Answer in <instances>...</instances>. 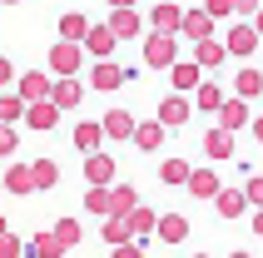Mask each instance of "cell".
<instances>
[{
	"label": "cell",
	"instance_id": "1",
	"mask_svg": "<svg viewBox=\"0 0 263 258\" xmlns=\"http://www.w3.org/2000/svg\"><path fill=\"white\" fill-rule=\"evenodd\" d=\"M144 65L149 70H169V65H174V35H159V30H154L144 40Z\"/></svg>",
	"mask_w": 263,
	"mask_h": 258
},
{
	"label": "cell",
	"instance_id": "2",
	"mask_svg": "<svg viewBox=\"0 0 263 258\" xmlns=\"http://www.w3.org/2000/svg\"><path fill=\"white\" fill-rule=\"evenodd\" d=\"M80 60H85L80 40H60L55 50H50V70H55V75H74V70H80Z\"/></svg>",
	"mask_w": 263,
	"mask_h": 258
},
{
	"label": "cell",
	"instance_id": "3",
	"mask_svg": "<svg viewBox=\"0 0 263 258\" xmlns=\"http://www.w3.org/2000/svg\"><path fill=\"white\" fill-rule=\"evenodd\" d=\"M50 100H55V109H74V104L85 100V85L70 80V75H60L55 85H50Z\"/></svg>",
	"mask_w": 263,
	"mask_h": 258
},
{
	"label": "cell",
	"instance_id": "4",
	"mask_svg": "<svg viewBox=\"0 0 263 258\" xmlns=\"http://www.w3.org/2000/svg\"><path fill=\"white\" fill-rule=\"evenodd\" d=\"M25 119H30V129H55L60 124V109H55V100L45 95V100H30L25 104Z\"/></svg>",
	"mask_w": 263,
	"mask_h": 258
},
{
	"label": "cell",
	"instance_id": "5",
	"mask_svg": "<svg viewBox=\"0 0 263 258\" xmlns=\"http://www.w3.org/2000/svg\"><path fill=\"white\" fill-rule=\"evenodd\" d=\"M223 50H229V55H253V50H258V30L253 25H234L229 40H223Z\"/></svg>",
	"mask_w": 263,
	"mask_h": 258
},
{
	"label": "cell",
	"instance_id": "6",
	"mask_svg": "<svg viewBox=\"0 0 263 258\" xmlns=\"http://www.w3.org/2000/svg\"><path fill=\"white\" fill-rule=\"evenodd\" d=\"M134 144H139V149H144V154H154V149H159L164 139H169V129L159 124V119H149V124H134V134H129Z\"/></svg>",
	"mask_w": 263,
	"mask_h": 258
},
{
	"label": "cell",
	"instance_id": "7",
	"mask_svg": "<svg viewBox=\"0 0 263 258\" xmlns=\"http://www.w3.org/2000/svg\"><path fill=\"white\" fill-rule=\"evenodd\" d=\"M243 124H249V104L238 100V95H234V100H223V104H219V129L234 134V129H243Z\"/></svg>",
	"mask_w": 263,
	"mask_h": 258
},
{
	"label": "cell",
	"instance_id": "8",
	"mask_svg": "<svg viewBox=\"0 0 263 258\" xmlns=\"http://www.w3.org/2000/svg\"><path fill=\"white\" fill-rule=\"evenodd\" d=\"M115 174H119V169H115V159H109V154H100V149L85 159V179H89V184H109Z\"/></svg>",
	"mask_w": 263,
	"mask_h": 258
},
{
	"label": "cell",
	"instance_id": "9",
	"mask_svg": "<svg viewBox=\"0 0 263 258\" xmlns=\"http://www.w3.org/2000/svg\"><path fill=\"white\" fill-rule=\"evenodd\" d=\"M184 184H189L194 199H214V194H219V174H214V169H189Z\"/></svg>",
	"mask_w": 263,
	"mask_h": 258
},
{
	"label": "cell",
	"instance_id": "10",
	"mask_svg": "<svg viewBox=\"0 0 263 258\" xmlns=\"http://www.w3.org/2000/svg\"><path fill=\"white\" fill-rule=\"evenodd\" d=\"M100 129H104V139H129V134H134V115H129V109H109Z\"/></svg>",
	"mask_w": 263,
	"mask_h": 258
},
{
	"label": "cell",
	"instance_id": "11",
	"mask_svg": "<svg viewBox=\"0 0 263 258\" xmlns=\"http://www.w3.org/2000/svg\"><path fill=\"white\" fill-rule=\"evenodd\" d=\"M184 119H189V100H184V95H169V100L159 104V124L164 129H179Z\"/></svg>",
	"mask_w": 263,
	"mask_h": 258
},
{
	"label": "cell",
	"instance_id": "12",
	"mask_svg": "<svg viewBox=\"0 0 263 258\" xmlns=\"http://www.w3.org/2000/svg\"><path fill=\"white\" fill-rule=\"evenodd\" d=\"M149 20H154V30H159V35H174V30L184 25V10L164 0V5H154V15H149Z\"/></svg>",
	"mask_w": 263,
	"mask_h": 258
},
{
	"label": "cell",
	"instance_id": "13",
	"mask_svg": "<svg viewBox=\"0 0 263 258\" xmlns=\"http://www.w3.org/2000/svg\"><path fill=\"white\" fill-rule=\"evenodd\" d=\"M109 30H115V40H129V35H139V15H134L129 5H115V15H109Z\"/></svg>",
	"mask_w": 263,
	"mask_h": 258
},
{
	"label": "cell",
	"instance_id": "14",
	"mask_svg": "<svg viewBox=\"0 0 263 258\" xmlns=\"http://www.w3.org/2000/svg\"><path fill=\"white\" fill-rule=\"evenodd\" d=\"M179 30H184L189 40H209V35H214V15H209V10H189Z\"/></svg>",
	"mask_w": 263,
	"mask_h": 258
},
{
	"label": "cell",
	"instance_id": "15",
	"mask_svg": "<svg viewBox=\"0 0 263 258\" xmlns=\"http://www.w3.org/2000/svg\"><path fill=\"white\" fill-rule=\"evenodd\" d=\"M154 229H159V238H164V244H184V238H189V218H179V214H164L159 224H154Z\"/></svg>",
	"mask_w": 263,
	"mask_h": 258
},
{
	"label": "cell",
	"instance_id": "16",
	"mask_svg": "<svg viewBox=\"0 0 263 258\" xmlns=\"http://www.w3.org/2000/svg\"><path fill=\"white\" fill-rule=\"evenodd\" d=\"M85 50L104 60L109 50H115V30H109V25H95V30H85Z\"/></svg>",
	"mask_w": 263,
	"mask_h": 258
},
{
	"label": "cell",
	"instance_id": "17",
	"mask_svg": "<svg viewBox=\"0 0 263 258\" xmlns=\"http://www.w3.org/2000/svg\"><path fill=\"white\" fill-rule=\"evenodd\" d=\"M89 85H95V89H119V85H124V70H119V65H109V60H100V65H95V75H89Z\"/></svg>",
	"mask_w": 263,
	"mask_h": 258
},
{
	"label": "cell",
	"instance_id": "18",
	"mask_svg": "<svg viewBox=\"0 0 263 258\" xmlns=\"http://www.w3.org/2000/svg\"><path fill=\"white\" fill-rule=\"evenodd\" d=\"M243 194H238V189H219V194H214V209H219V218H238L243 214Z\"/></svg>",
	"mask_w": 263,
	"mask_h": 258
},
{
	"label": "cell",
	"instance_id": "19",
	"mask_svg": "<svg viewBox=\"0 0 263 258\" xmlns=\"http://www.w3.org/2000/svg\"><path fill=\"white\" fill-rule=\"evenodd\" d=\"M0 179H5V189H10V194H30V189H35V174H30V164H15V169H5Z\"/></svg>",
	"mask_w": 263,
	"mask_h": 258
},
{
	"label": "cell",
	"instance_id": "20",
	"mask_svg": "<svg viewBox=\"0 0 263 258\" xmlns=\"http://www.w3.org/2000/svg\"><path fill=\"white\" fill-rule=\"evenodd\" d=\"M169 80H174L179 95H184V89H199V65H189V60H184V65H169Z\"/></svg>",
	"mask_w": 263,
	"mask_h": 258
},
{
	"label": "cell",
	"instance_id": "21",
	"mask_svg": "<svg viewBox=\"0 0 263 258\" xmlns=\"http://www.w3.org/2000/svg\"><path fill=\"white\" fill-rule=\"evenodd\" d=\"M25 253H30V258H60V253H65V244H60L55 233H40V238H30Z\"/></svg>",
	"mask_w": 263,
	"mask_h": 258
},
{
	"label": "cell",
	"instance_id": "22",
	"mask_svg": "<svg viewBox=\"0 0 263 258\" xmlns=\"http://www.w3.org/2000/svg\"><path fill=\"white\" fill-rule=\"evenodd\" d=\"M85 30H89V20H85L80 10L60 15V40H85Z\"/></svg>",
	"mask_w": 263,
	"mask_h": 258
},
{
	"label": "cell",
	"instance_id": "23",
	"mask_svg": "<svg viewBox=\"0 0 263 258\" xmlns=\"http://www.w3.org/2000/svg\"><path fill=\"white\" fill-rule=\"evenodd\" d=\"M45 95H50V80H45V75H20V100H45Z\"/></svg>",
	"mask_w": 263,
	"mask_h": 258
},
{
	"label": "cell",
	"instance_id": "24",
	"mask_svg": "<svg viewBox=\"0 0 263 258\" xmlns=\"http://www.w3.org/2000/svg\"><path fill=\"white\" fill-rule=\"evenodd\" d=\"M223 55H229L223 45H214V40H199V55H194V65H199V70H214V65H223Z\"/></svg>",
	"mask_w": 263,
	"mask_h": 258
},
{
	"label": "cell",
	"instance_id": "25",
	"mask_svg": "<svg viewBox=\"0 0 263 258\" xmlns=\"http://www.w3.org/2000/svg\"><path fill=\"white\" fill-rule=\"evenodd\" d=\"M30 174H35V189H55V184H60L55 159H35V164H30Z\"/></svg>",
	"mask_w": 263,
	"mask_h": 258
},
{
	"label": "cell",
	"instance_id": "26",
	"mask_svg": "<svg viewBox=\"0 0 263 258\" xmlns=\"http://www.w3.org/2000/svg\"><path fill=\"white\" fill-rule=\"evenodd\" d=\"M124 218H129V233H139V238H144V233L154 229V224H159V214H154V209H139V204H134V209H129Z\"/></svg>",
	"mask_w": 263,
	"mask_h": 258
},
{
	"label": "cell",
	"instance_id": "27",
	"mask_svg": "<svg viewBox=\"0 0 263 258\" xmlns=\"http://www.w3.org/2000/svg\"><path fill=\"white\" fill-rule=\"evenodd\" d=\"M234 89H238V100H253V95H263V75L258 70H238Z\"/></svg>",
	"mask_w": 263,
	"mask_h": 258
},
{
	"label": "cell",
	"instance_id": "28",
	"mask_svg": "<svg viewBox=\"0 0 263 258\" xmlns=\"http://www.w3.org/2000/svg\"><path fill=\"white\" fill-rule=\"evenodd\" d=\"M104 238H109V244H129V218L124 214H104Z\"/></svg>",
	"mask_w": 263,
	"mask_h": 258
},
{
	"label": "cell",
	"instance_id": "29",
	"mask_svg": "<svg viewBox=\"0 0 263 258\" xmlns=\"http://www.w3.org/2000/svg\"><path fill=\"white\" fill-rule=\"evenodd\" d=\"M100 139H104L100 124H80V129H74V149H85V154H95V149H100Z\"/></svg>",
	"mask_w": 263,
	"mask_h": 258
},
{
	"label": "cell",
	"instance_id": "30",
	"mask_svg": "<svg viewBox=\"0 0 263 258\" xmlns=\"http://www.w3.org/2000/svg\"><path fill=\"white\" fill-rule=\"evenodd\" d=\"M204 149H209V159H229L234 154V139H229V129H214L204 139Z\"/></svg>",
	"mask_w": 263,
	"mask_h": 258
},
{
	"label": "cell",
	"instance_id": "31",
	"mask_svg": "<svg viewBox=\"0 0 263 258\" xmlns=\"http://www.w3.org/2000/svg\"><path fill=\"white\" fill-rule=\"evenodd\" d=\"M134 204H139V199H134V189H129V184H119L115 194H109V214H129Z\"/></svg>",
	"mask_w": 263,
	"mask_h": 258
},
{
	"label": "cell",
	"instance_id": "32",
	"mask_svg": "<svg viewBox=\"0 0 263 258\" xmlns=\"http://www.w3.org/2000/svg\"><path fill=\"white\" fill-rule=\"evenodd\" d=\"M159 179H164V184H184V179H189V164H184V159H164Z\"/></svg>",
	"mask_w": 263,
	"mask_h": 258
},
{
	"label": "cell",
	"instance_id": "33",
	"mask_svg": "<svg viewBox=\"0 0 263 258\" xmlns=\"http://www.w3.org/2000/svg\"><path fill=\"white\" fill-rule=\"evenodd\" d=\"M194 95H199V100H194L199 109H219V104H223V89H219V85H199Z\"/></svg>",
	"mask_w": 263,
	"mask_h": 258
},
{
	"label": "cell",
	"instance_id": "34",
	"mask_svg": "<svg viewBox=\"0 0 263 258\" xmlns=\"http://www.w3.org/2000/svg\"><path fill=\"white\" fill-rule=\"evenodd\" d=\"M85 209H89V214H109V194H104V184H95L85 194Z\"/></svg>",
	"mask_w": 263,
	"mask_h": 258
},
{
	"label": "cell",
	"instance_id": "35",
	"mask_svg": "<svg viewBox=\"0 0 263 258\" xmlns=\"http://www.w3.org/2000/svg\"><path fill=\"white\" fill-rule=\"evenodd\" d=\"M55 238L65 248H74V244H80V224H74V218H60V224H55Z\"/></svg>",
	"mask_w": 263,
	"mask_h": 258
},
{
	"label": "cell",
	"instance_id": "36",
	"mask_svg": "<svg viewBox=\"0 0 263 258\" xmlns=\"http://www.w3.org/2000/svg\"><path fill=\"white\" fill-rule=\"evenodd\" d=\"M20 115H25V100H0V124H10Z\"/></svg>",
	"mask_w": 263,
	"mask_h": 258
},
{
	"label": "cell",
	"instance_id": "37",
	"mask_svg": "<svg viewBox=\"0 0 263 258\" xmlns=\"http://www.w3.org/2000/svg\"><path fill=\"white\" fill-rule=\"evenodd\" d=\"M25 248H20V238L15 233H0V258H20Z\"/></svg>",
	"mask_w": 263,
	"mask_h": 258
},
{
	"label": "cell",
	"instance_id": "38",
	"mask_svg": "<svg viewBox=\"0 0 263 258\" xmlns=\"http://www.w3.org/2000/svg\"><path fill=\"white\" fill-rule=\"evenodd\" d=\"M204 10L214 15V20H223V15H234V0H204Z\"/></svg>",
	"mask_w": 263,
	"mask_h": 258
},
{
	"label": "cell",
	"instance_id": "39",
	"mask_svg": "<svg viewBox=\"0 0 263 258\" xmlns=\"http://www.w3.org/2000/svg\"><path fill=\"white\" fill-rule=\"evenodd\" d=\"M243 199H249V204H263V174H253V179H249V189H243Z\"/></svg>",
	"mask_w": 263,
	"mask_h": 258
},
{
	"label": "cell",
	"instance_id": "40",
	"mask_svg": "<svg viewBox=\"0 0 263 258\" xmlns=\"http://www.w3.org/2000/svg\"><path fill=\"white\" fill-rule=\"evenodd\" d=\"M0 154H15V129L0 124Z\"/></svg>",
	"mask_w": 263,
	"mask_h": 258
},
{
	"label": "cell",
	"instance_id": "41",
	"mask_svg": "<svg viewBox=\"0 0 263 258\" xmlns=\"http://www.w3.org/2000/svg\"><path fill=\"white\" fill-rule=\"evenodd\" d=\"M109 258H144V253H139L134 244H115V253H109Z\"/></svg>",
	"mask_w": 263,
	"mask_h": 258
},
{
	"label": "cell",
	"instance_id": "42",
	"mask_svg": "<svg viewBox=\"0 0 263 258\" xmlns=\"http://www.w3.org/2000/svg\"><path fill=\"white\" fill-rule=\"evenodd\" d=\"M234 10H243V15H253V10H258V0H234Z\"/></svg>",
	"mask_w": 263,
	"mask_h": 258
},
{
	"label": "cell",
	"instance_id": "43",
	"mask_svg": "<svg viewBox=\"0 0 263 258\" xmlns=\"http://www.w3.org/2000/svg\"><path fill=\"white\" fill-rule=\"evenodd\" d=\"M10 75H15V70H10V60H0V85H10Z\"/></svg>",
	"mask_w": 263,
	"mask_h": 258
},
{
	"label": "cell",
	"instance_id": "44",
	"mask_svg": "<svg viewBox=\"0 0 263 258\" xmlns=\"http://www.w3.org/2000/svg\"><path fill=\"white\" fill-rule=\"evenodd\" d=\"M253 233H258V238H263V209H258V214H253Z\"/></svg>",
	"mask_w": 263,
	"mask_h": 258
},
{
	"label": "cell",
	"instance_id": "45",
	"mask_svg": "<svg viewBox=\"0 0 263 258\" xmlns=\"http://www.w3.org/2000/svg\"><path fill=\"white\" fill-rule=\"evenodd\" d=\"M253 134H258V144H263V115H258V119H253Z\"/></svg>",
	"mask_w": 263,
	"mask_h": 258
},
{
	"label": "cell",
	"instance_id": "46",
	"mask_svg": "<svg viewBox=\"0 0 263 258\" xmlns=\"http://www.w3.org/2000/svg\"><path fill=\"white\" fill-rule=\"evenodd\" d=\"M253 15H258V20H253V30H258V40H263V10H253Z\"/></svg>",
	"mask_w": 263,
	"mask_h": 258
},
{
	"label": "cell",
	"instance_id": "47",
	"mask_svg": "<svg viewBox=\"0 0 263 258\" xmlns=\"http://www.w3.org/2000/svg\"><path fill=\"white\" fill-rule=\"evenodd\" d=\"M109 5H134V0H109Z\"/></svg>",
	"mask_w": 263,
	"mask_h": 258
},
{
	"label": "cell",
	"instance_id": "48",
	"mask_svg": "<svg viewBox=\"0 0 263 258\" xmlns=\"http://www.w3.org/2000/svg\"><path fill=\"white\" fill-rule=\"evenodd\" d=\"M229 258H249V253H229Z\"/></svg>",
	"mask_w": 263,
	"mask_h": 258
},
{
	"label": "cell",
	"instance_id": "49",
	"mask_svg": "<svg viewBox=\"0 0 263 258\" xmlns=\"http://www.w3.org/2000/svg\"><path fill=\"white\" fill-rule=\"evenodd\" d=\"M0 233H5V218H0Z\"/></svg>",
	"mask_w": 263,
	"mask_h": 258
},
{
	"label": "cell",
	"instance_id": "50",
	"mask_svg": "<svg viewBox=\"0 0 263 258\" xmlns=\"http://www.w3.org/2000/svg\"><path fill=\"white\" fill-rule=\"evenodd\" d=\"M0 189H5V179H0Z\"/></svg>",
	"mask_w": 263,
	"mask_h": 258
},
{
	"label": "cell",
	"instance_id": "51",
	"mask_svg": "<svg viewBox=\"0 0 263 258\" xmlns=\"http://www.w3.org/2000/svg\"><path fill=\"white\" fill-rule=\"evenodd\" d=\"M5 5H15V0H5Z\"/></svg>",
	"mask_w": 263,
	"mask_h": 258
},
{
	"label": "cell",
	"instance_id": "52",
	"mask_svg": "<svg viewBox=\"0 0 263 258\" xmlns=\"http://www.w3.org/2000/svg\"><path fill=\"white\" fill-rule=\"evenodd\" d=\"M199 258H204V253H199Z\"/></svg>",
	"mask_w": 263,
	"mask_h": 258
},
{
	"label": "cell",
	"instance_id": "53",
	"mask_svg": "<svg viewBox=\"0 0 263 258\" xmlns=\"http://www.w3.org/2000/svg\"><path fill=\"white\" fill-rule=\"evenodd\" d=\"M60 258H65V253H60Z\"/></svg>",
	"mask_w": 263,
	"mask_h": 258
}]
</instances>
